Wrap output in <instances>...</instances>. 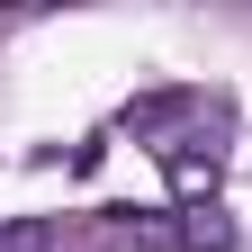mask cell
Masks as SVG:
<instances>
[{"instance_id":"cell-1","label":"cell","mask_w":252,"mask_h":252,"mask_svg":"<svg viewBox=\"0 0 252 252\" xmlns=\"http://www.w3.org/2000/svg\"><path fill=\"white\" fill-rule=\"evenodd\" d=\"M162 162H171V189H180V198H207V189H216V171H225V144L180 135V144H162Z\"/></svg>"},{"instance_id":"cell-2","label":"cell","mask_w":252,"mask_h":252,"mask_svg":"<svg viewBox=\"0 0 252 252\" xmlns=\"http://www.w3.org/2000/svg\"><path fill=\"white\" fill-rule=\"evenodd\" d=\"M54 225H0V252H45Z\"/></svg>"}]
</instances>
